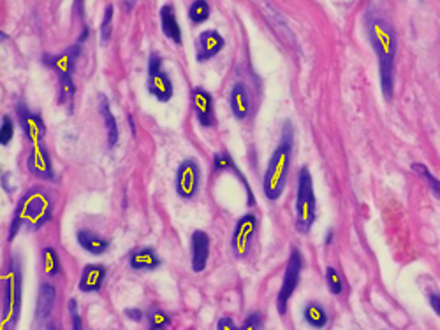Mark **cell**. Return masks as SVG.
I'll use <instances>...</instances> for the list:
<instances>
[{
  "label": "cell",
  "instance_id": "obj_1",
  "mask_svg": "<svg viewBox=\"0 0 440 330\" xmlns=\"http://www.w3.org/2000/svg\"><path fill=\"white\" fill-rule=\"evenodd\" d=\"M366 34L370 44L379 58L380 88L386 100L393 99L395 92V58L398 51V39L391 21L380 12L370 11L366 16Z\"/></svg>",
  "mask_w": 440,
  "mask_h": 330
},
{
  "label": "cell",
  "instance_id": "obj_2",
  "mask_svg": "<svg viewBox=\"0 0 440 330\" xmlns=\"http://www.w3.org/2000/svg\"><path fill=\"white\" fill-rule=\"evenodd\" d=\"M53 216V197L46 188L34 187L27 190L18 202L11 225H9L8 239L12 241L16 237L20 228L27 227L28 231H39L44 223H48Z\"/></svg>",
  "mask_w": 440,
  "mask_h": 330
},
{
  "label": "cell",
  "instance_id": "obj_3",
  "mask_svg": "<svg viewBox=\"0 0 440 330\" xmlns=\"http://www.w3.org/2000/svg\"><path fill=\"white\" fill-rule=\"evenodd\" d=\"M292 141H294V130L289 121H285L282 128L280 143L273 152L272 158L268 162V167L264 172L263 188L266 199L278 200L285 190L287 183L289 167H291V156H292Z\"/></svg>",
  "mask_w": 440,
  "mask_h": 330
},
{
  "label": "cell",
  "instance_id": "obj_4",
  "mask_svg": "<svg viewBox=\"0 0 440 330\" xmlns=\"http://www.w3.org/2000/svg\"><path fill=\"white\" fill-rule=\"evenodd\" d=\"M21 311V266L20 260H9L2 278V330H12Z\"/></svg>",
  "mask_w": 440,
  "mask_h": 330
},
{
  "label": "cell",
  "instance_id": "obj_5",
  "mask_svg": "<svg viewBox=\"0 0 440 330\" xmlns=\"http://www.w3.org/2000/svg\"><path fill=\"white\" fill-rule=\"evenodd\" d=\"M317 216V200L314 193V181L308 167H301L298 174L296 190V231L307 234L312 228Z\"/></svg>",
  "mask_w": 440,
  "mask_h": 330
},
{
  "label": "cell",
  "instance_id": "obj_6",
  "mask_svg": "<svg viewBox=\"0 0 440 330\" xmlns=\"http://www.w3.org/2000/svg\"><path fill=\"white\" fill-rule=\"evenodd\" d=\"M301 269H303V255L298 248H292L287 267H285L284 279H282V287L278 290V297H276V309L280 314H285V311H287L289 298L292 297L294 290L298 288V283H300Z\"/></svg>",
  "mask_w": 440,
  "mask_h": 330
},
{
  "label": "cell",
  "instance_id": "obj_7",
  "mask_svg": "<svg viewBox=\"0 0 440 330\" xmlns=\"http://www.w3.org/2000/svg\"><path fill=\"white\" fill-rule=\"evenodd\" d=\"M201 187V167L194 158H187L178 165L175 178V188L178 197L192 200Z\"/></svg>",
  "mask_w": 440,
  "mask_h": 330
},
{
  "label": "cell",
  "instance_id": "obj_8",
  "mask_svg": "<svg viewBox=\"0 0 440 330\" xmlns=\"http://www.w3.org/2000/svg\"><path fill=\"white\" fill-rule=\"evenodd\" d=\"M257 231V216L248 213V215H243L240 220L236 222V227H234V232H232L231 237V248L232 253L236 255L238 259H245L252 248V241L254 235H256Z\"/></svg>",
  "mask_w": 440,
  "mask_h": 330
},
{
  "label": "cell",
  "instance_id": "obj_9",
  "mask_svg": "<svg viewBox=\"0 0 440 330\" xmlns=\"http://www.w3.org/2000/svg\"><path fill=\"white\" fill-rule=\"evenodd\" d=\"M81 53V46L80 44H74V46H69L65 51L56 53V55H52V53H44L43 55V64L46 67L53 69V71L58 74V78H72V71L76 67L78 56Z\"/></svg>",
  "mask_w": 440,
  "mask_h": 330
},
{
  "label": "cell",
  "instance_id": "obj_10",
  "mask_svg": "<svg viewBox=\"0 0 440 330\" xmlns=\"http://www.w3.org/2000/svg\"><path fill=\"white\" fill-rule=\"evenodd\" d=\"M190 100H192L194 115H196L201 127L212 128L217 123L212 93L206 92L203 86H194L192 92H190Z\"/></svg>",
  "mask_w": 440,
  "mask_h": 330
},
{
  "label": "cell",
  "instance_id": "obj_11",
  "mask_svg": "<svg viewBox=\"0 0 440 330\" xmlns=\"http://www.w3.org/2000/svg\"><path fill=\"white\" fill-rule=\"evenodd\" d=\"M27 169L36 178L44 179V181H55L52 156H50V152L44 144H36L30 150L27 156Z\"/></svg>",
  "mask_w": 440,
  "mask_h": 330
},
{
  "label": "cell",
  "instance_id": "obj_12",
  "mask_svg": "<svg viewBox=\"0 0 440 330\" xmlns=\"http://www.w3.org/2000/svg\"><path fill=\"white\" fill-rule=\"evenodd\" d=\"M16 113L27 139L30 141L34 146H36V144H43L44 136H46V125H44L43 118H41L37 113L30 111L25 104H18Z\"/></svg>",
  "mask_w": 440,
  "mask_h": 330
},
{
  "label": "cell",
  "instance_id": "obj_13",
  "mask_svg": "<svg viewBox=\"0 0 440 330\" xmlns=\"http://www.w3.org/2000/svg\"><path fill=\"white\" fill-rule=\"evenodd\" d=\"M224 37L217 30H204L196 40V60L199 64H204V62L215 58L224 49Z\"/></svg>",
  "mask_w": 440,
  "mask_h": 330
},
{
  "label": "cell",
  "instance_id": "obj_14",
  "mask_svg": "<svg viewBox=\"0 0 440 330\" xmlns=\"http://www.w3.org/2000/svg\"><path fill=\"white\" fill-rule=\"evenodd\" d=\"M229 106H231L232 115L238 119H247L252 111V100L250 93L243 81H236L231 88V95H229Z\"/></svg>",
  "mask_w": 440,
  "mask_h": 330
},
{
  "label": "cell",
  "instance_id": "obj_15",
  "mask_svg": "<svg viewBox=\"0 0 440 330\" xmlns=\"http://www.w3.org/2000/svg\"><path fill=\"white\" fill-rule=\"evenodd\" d=\"M213 171L215 172H224V171L232 172V174L238 178V181H240V183L245 187V191H247V206H254V204H256L252 188H250L248 181L245 179V176L240 172L236 162L232 160V156L229 155V152H220V153H217L215 156H213Z\"/></svg>",
  "mask_w": 440,
  "mask_h": 330
},
{
  "label": "cell",
  "instance_id": "obj_16",
  "mask_svg": "<svg viewBox=\"0 0 440 330\" xmlns=\"http://www.w3.org/2000/svg\"><path fill=\"white\" fill-rule=\"evenodd\" d=\"M106 269L102 263H88V266L83 267V271H81V278H80V288L83 294H94V292H99L104 285V279H106Z\"/></svg>",
  "mask_w": 440,
  "mask_h": 330
},
{
  "label": "cell",
  "instance_id": "obj_17",
  "mask_svg": "<svg viewBox=\"0 0 440 330\" xmlns=\"http://www.w3.org/2000/svg\"><path fill=\"white\" fill-rule=\"evenodd\" d=\"M190 250H192V271L203 272L210 257L208 234L204 231H194L192 237H190Z\"/></svg>",
  "mask_w": 440,
  "mask_h": 330
},
{
  "label": "cell",
  "instance_id": "obj_18",
  "mask_svg": "<svg viewBox=\"0 0 440 330\" xmlns=\"http://www.w3.org/2000/svg\"><path fill=\"white\" fill-rule=\"evenodd\" d=\"M146 88H148L150 95L155 97L159 102H169V100L173 99V93H175V86H173L171 78H169L168 72L164 71L148 74Z\"/></svg>",
  "mask_w": 440,
  "mask_h": 330
},
{
  "label": "cell",
  "instance_id": "obj_19",
  "mask_svg": "<svg viewBox=\"0 0 440 330\" xmlns=\"http://www.w3.org/2000/svg\"><path fill=\"white\" fill-rule=\"evenodd\" d=\"M129 266L134 271H155L160 266V259L157 251L150 246H141L132 250L129 255Z\"/></svg>",
  "mask_w": 440,
  "mask_h": 330
},
{
  "label": "cell",
  "instance_id": "obj_20",
  "mask_svg": "<svg viewBox=\"0 0 440 330\" xmlns=\"http://www.w3.org/2000/svg\"><path fill=\"white\" fill-rule=\"evenodd\" d=\"M55 297L56 292L53 285L50 283H43L39 288V295H37V307H36V325H43L46 320L50 318L53 307H55Z\"/></svg>",
  "mask_w": 440,
  "mask_h": 330
},
{
  "label": "cell",
  "instance_id": "obj_21",
  "mask_svg": "<svg viewBox=\"0 0 440 330\" xmlns=\"http://www.w3.org/2000/svg\"><path fill=\"white\" fill-rule=\"evenodd\" d=\"M160 27H162V32L168 37L169 40H173L175 44H182V28L178 23V18H176L175 5L173 4H164L160 8Z\"/></svg>",
  "mask_w": 440,
  "mask_h": 330
},
{
  "label": "cell",
  "instance_id": "obj_22",
  "mask_svg": "<svg viewBox=\"0 0 440 330\" xmlns=\"http://www.w3.org/2000/svg\"><path fill=\"white\" fill-rule=\"evenodd\" d=\"M76 239L78 244H80L85 251H88L90 255H96V257H100V255H104L106 251L109 250L108 239L96 234V232L92 231H78Z\"/></svg>",
  "mask_w": 440,
  "mask_h": 330
},
{
  "label": "cell",
  "instance_id": "obj_23",
  "mask_svg": "<svg viewBox=\"0 0 440 330\" xmlns=\"http://www.w3.org/2000/svg\"><path fill=\"white\" fill-rule=\"evenodd\" d=\"M99 111L102 115V119H104L106 130H108V146H116V143H118V125H116V119L113 116L109 100L106 95H99Z\"/></svg>",
  "mask_w": 440,
  "mask_h": 330
},
{
  "label": "cell",
  "instance_id": "obj_24",
  "mask_svg": "<svg viewBox=\"0 0 440 330\" xmlns=\"http://www.w3.org/2000/svg\"><path fill=\"white\" fill-rule=\"evenodd\" d=\"M303 318L312 329H324L328 325V313L319 303H308L303 309Z\"/></svg>",
  "mask_w": 440,
  "mask_h": 330
},
{
  "label": "cell",
  "instance_id": "obj_25",
  "mask_svg": "<svg viewBox=\"0 0 440 330\" xmlns=\"http://www.w3.org/2000/svg\"><path fill=\"white\" fill-rule=\"evenodd\" d=\"M263 329V318H261V313H250L245 320V323L241 327H236V323L232 322V318L229 316H222L217 323V330H261Z\"/></svg>",
  "mask_w": 440,
  "mask_h": 330
},
{
  "label": "cell",
  "instance_id": "obj_26",
  "mask_svg": "<svg viewBox=\"0 0 440 330\" xmlns=\"http://www.w3.org/2000/svg\"><path fill=\"white\" fill-rule=\"evenodd\" d=\"M41 262H43V269L48 276L55 278V276L60 274V259H58V253L52 246H46L41 250Z\"/></svg>",
  "mask_w": 440,
  "mask_h": 330
},
{
  "label": "cell",
  "instance_id": "obj_27",
  "mask_svg": "<svg viewBox=\"0 0 440 330\" xmlns=\"http://www.w3.org/2000/svg\"><path fill=\"white\" fill-rule=\"evenodd\" d=\"M210 12H212V9H210V4L206 0H194L188 8V20L194 25L204 23L210 18Z\"/></svg>",
  "mask_w": 440,
  "mask_h": 330
},
{
  "label": "cell",
  "instance_id": "obj_28",
  "mask_svg": "<svg viewBox=\"0 0 440 330\" xmlns=\"http://www.w3.org/2000/svg\"><path fill=\"white\" fill-rule=\"evenodd\" d=\"M146 320L150 323V330H164L171 325V316L164 309H159V307H152L146 313Z\"/></svg>",
  "mask_w": 440,
  "mask_h": 330
},
{
  "label": "cell",
  "instance_id": "obj_29",
  "mask_svg": "<svg viewBox=\"0 0 440 330\" xmlns=\"http://www.w3.org/2000/svg\"><path fill=\"white\" fill-rule=\"evenodd\" d=\"M410 169H412L414 172H417L421 178L426 179V183L430 185V190L433 191V195H435L437 199H440V179H437L435 176L432 174V171H430L424 163H412Z\"/></svg>",
  "mask_w": 440,
  "mask_h": 330
},
{
  "label": "cell",
  "instance_id": "obj_30",
  "mask_svg": "<svg viewBox=\"0 0 440 330\" xmlns=\"http://www.w3.org/2000/svg\"><path fill=\"white\" fill-rule=\"evenodd\" d=\"M113 12H115V8L111 4L106 5L104 9V16H102V23H100V43L108 44V40L111 39L113 34Z\"/></svg>",
  "mask_w": 440,
  "mask_h": 330
},
{
  "label": "cell",
  "instance_id": "obj_31",
  "mask_svg": "<svg viewBox=\"0 0 440 330\" xmlns=\"http://www.w3.org/2000/svg\"><path fill=\"white\" fill-rule=\"evenodd\" d=\"M76 95V84L72 78H60V92H58V102L71 104Z\"/></svg>",
  "mask_w": 440,
  "mask_h": 330
},
{
  "label": "cell",
  "instance_id": "obj_32",
  "mask_svg": "<svg viewBox=\"0 0 440 330\" xmlns=\"http://www.w3.org/2000/svg\"><path fill=\"white\" fill-rule=\"evenodd\" d=\"M326 283H328V288L333 295H340L344 292V281H342V276L338 274L335 267L326 269Z\"/></svg>",
  "mask_w": 440,
  "mask_h": 330
},
{
  "label": "cell",
  "instance_id": "obj_33",
  "mask_svg": "<svg viewBox=\"0 0 440 330\" xmlns=\"http://www.w3.org/2000/svg\"><path fill=\"white\" fill-rule=\"evenodd\" d=\"M14 136V123H12L11 116H2V123H0V144L8 146Z\"/></svg>",
  "mask_w": 440,
  "mask_h": 330
},
{
  "label": "cell",
  "instance_id": "obj_34",
  "mask_svg": "<svg viewBox=\"0 0 440 330\" xmlns=\"http://www.w3.org/2000/svg\"><path fill=\"white\" fill-rule=\"evenodd\" d=\"M69 314H71L72 330H85L83 329V322H81V318H80V313H78V300H76V298H71V300H69Z\"/></svg>",
  "mask_w": 440,
  "mask_h": 330
},
{
  "label": "cell",
  "instance_id": "obj_35",
  "mask_svg": "<svg viewBox=\"0 0 440 330\" xmlns=\"http://www.w3.org/2000/svg\"><path fill=\"white\" fill-rule=\"evenodd\" d=\"M162 71V55L159 53H152L148 58V74H153V72Z\"/></svg>",
  "mask_w": 440,
  "mask_h": 330
},
{
  "label": "cell",
  "instance_id": "obj_36",
  "mask_svg": "<svg viewBox=\"0 0 440 330\" xmlns=\"http://www.w3.org/2000/svg\"><path fill=\"white\" fill-rule=\"evenodd\" d=\"M124 314L127 316L129 320H132V322H141L143 320V311L138 309V307H127V309L124 311Z\"/></svg>",
  "mask_w": 440,
  "mask_h": 330
},
{
  "label": "cell",
  "instance_id": "obj_37",
  "mask_svg": "<svg viewBox=\"0 0 440 330\" xmlns=\"http://www.w3.org/2000/svg\"><path fill=\"white\" fill-rule=\"evenodd\" d=\"M428 300H430V306H432V309L440 316V292H430Z\"/></svg>",
  "mask_w": 440,
  "mask_h": 330
},
{
  "label": "cell",
  "instance_id": "obj_38",
  "mask_svg": "<svg viewBox=\"0 0 440 330\" xmlns=\"http://www.w3.org/2000/svg\"><path fill=\"white\" fill-rule=\"evenodd\" d=\"M88 34H90V28H88V27H87V25H85V27H83V32H81L80 39H78V44H80V43H83V40H85V39H87V37H88Z\"/></svg>",
  "mask_w": 440,
  "mask_h": 330
},
{
  "label": "cell",
  "instance_id": "obj_39",
  "mask_svg": "<svg viewBox=\"0 0 440 330\" xmlns=\"http://www.w3.org/2000/svg\"><path fill=\"white\" fill-rule=\"evenodd\" d=\"M46 330H60V327H58V323L56 322H50L48 327H46Z\"/></svg>",
  "mask_w": 440,
  "mask_h": 330
},
{
  "label": "cell",
  "instance_id": "obj_40",
  "mask_svg": "<svg viewBox=\"0 0 440 330\" xmlns=\"http://www.w3.org/2000/svg\"><path fill=\"white\" fill-rule=\"evenodd\" d=\"M331 239H333V232H331V231H329L328 237H326V244H329V243H331Z\"/></svg>",
  "mask_w": 440,
  "mask_h": 330
}]
</instances>
